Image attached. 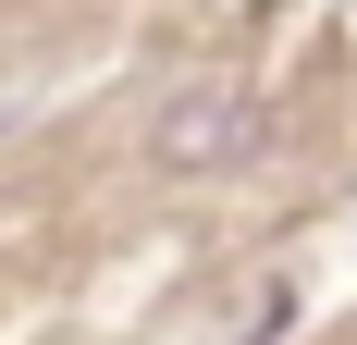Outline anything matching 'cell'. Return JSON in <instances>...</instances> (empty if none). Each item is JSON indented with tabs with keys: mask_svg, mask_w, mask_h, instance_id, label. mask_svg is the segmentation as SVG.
Masks as SVG:
<instances>
[{
	"mask_svg": "<svg viewBox=\"0 0 357 345\" xmlns=\"http://www.w3.org/2000/svg\"><path fill=\"white\" fill-rule=\"evenodd\" d=\"M148 161L160 172H234V161H259V87H234V74L173 87L160 124H148Z\"/></svg>",
	"mask_w": 357,
	"mask_h": 345,
	"instance_id": "6da1fadb",
	"label": "cell"
}]
</instances>
